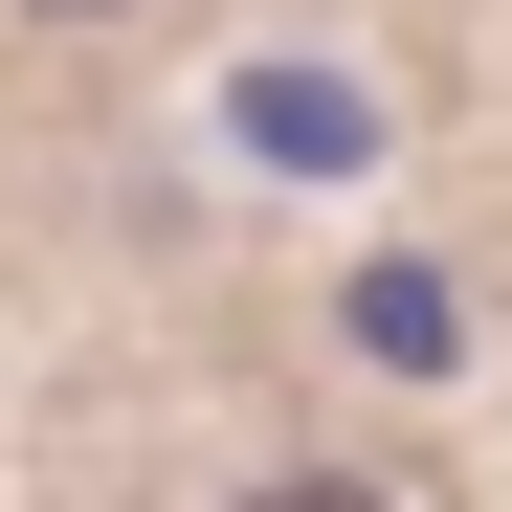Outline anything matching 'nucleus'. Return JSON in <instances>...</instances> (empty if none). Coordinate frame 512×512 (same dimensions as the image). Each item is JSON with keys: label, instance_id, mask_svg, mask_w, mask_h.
Wrapping results in <instances>:
<instances>
[{"label": "nucleus", "instance_id": "obj_1", "mask_svg": "<svg viewBox=\"0 0 512 512\" xmlns=\"http://www.w3.org/2000/svg\"><path fill=\"white\" fill-rule=\"evenodd\" d=\"M245 512H401V490H334V468H290V490H245Z\"/></svg>", "mask_w": 512, "mask_h": 512}]
</instances>
